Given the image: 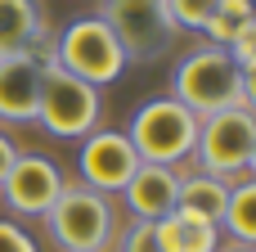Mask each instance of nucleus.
Wrapping results in <instances>:
<instances>
[{
  "mask_svg": "<svg viewBox=\"0 0 256 252\" xmlns=\"http://www.w3.org/2000/svg\"><path fill=\"white\" fill-rule=\"evenodd\" d=\"M225 203H230V180H220V176H212V171H189V176H180L176 212H184V216H194V221H207V225H220Z\"/></svg>",
  "mask_w": 256,
  "mask_h": 252,
  "instance_id": "13",
  "label": "nucleus"
},
{
  "mask_svg": "<svg viewBox=\"0 0 256 252\" xmlns=\"http://www.w3.org/2000/svg\"><path fill=\"white\" fill-rule=\"evenodd\" d=\"M166 5V18H171V27L180 32H202L207 27V18H212V9H216V0H162Z\"/></svg>",
  "mask_w": 256,
  "mask_h": 252,
  "instance_id": "17",
  "label": "nucleus"
},
{
  "mask_svg": "<svg viewBox=\"0 0 256 252\" xmlns=\"http://www.w3.org/2000/svg\"><path fill=\"white\" fill-rule=\"evenodd\" d=\"M220 230L230 234V243H252L256 248V180L252 176L230 185V203H225Z\"/></svg>",
  "mask_w": 256,
  "mask_h": 252,
  "instance_id": "15",
  "label": "nucleus"
},
{
  "mask_svg": "<svg viewBox=\"0 0 256 252\" xmlns=\"http://www.w3.org/2000/svg\"><path fill=\"white\" fill-rule=\"evenodd\" d=\"M50 59H54V41H45L40 50L0 59V122H36L40 77Z\"/></svg>",
  "mask_w": 256,
  "mask_h": 252,
  "instance_id": "10",
  "label": "nucleus"
},
{
  "mask_svg": "<svg viewBox=\"0 0 256 252\" xmlns=\"http://www.w3.org/2000/svg\"><path fill=\"white\" fill-rule=\"evenodd\" d=\"M130 144L140 153V162H158V167H176L184 158H194V140H198V117L176 99V95H162V99H148L135 108L130 117Z\"/></svg>",
  "mask_w": 256,
  "mask_h": 252,
  "instance_id": "3",
  "label": "nucleus"
},
{
  "mask_svg": "<svg viewBox=\"0 0 256 252\" xmlns=\"http://www.w3.org/2000/svg\"><path fill=\"white\" fill-rule=\"evenodd\" d=\"M0 252H36V243H32V234L18 230L14 221H0Z\"/></svg>",
  "mask_w": 256,
  "mask_h": 252,
  "instance_id": "20",
  "label": "nucleus"
},
{
  "mask_svg": "<svg viewBox=\"0 0 256 252\" xmlns=\"http://www.w3.org/2000/svg\"><path fill=\"white\" fill-rule=\"evenodd\" d=\"M248 176L256 180V149H252V158H248Z\"/></svg>",
  "mask_w": 256,
  "mask_h": 252,
  "instance_id": "24",
  "label": "nucleus"
},
{
  "mask_svg": "<svg viewBox=\"0 0 256 252\" xmlns=\"http://www.w3.org/2000/svg\"><path fill=\"white\" fill-rule=\"evenodd\" d=\"M76 167L86 176L81 185H90L99 194H122V185L140 167V153H135L126 131H90L81 153H76Z\"/></svg>",
  "mask_w": 256,
  "mask_h": 252,
  "instance_id": "9",
  "label": "nucleus"
},
{
  "mask_svg": "<svg viewBox=\"0 0 256 252\" xmlns=\"http://www.w3.org/2000/svg\"><path fill=\"white\" fill-rule=\"evenodd\" d=\"M122 198H126L130 221H158V216L176 212L180 171H176V167H158V162H140L135 176L122 185Z\"/></svg>",
  "mask_w": 256,
  "mask_h": 252,
  "instance_id": "11",
  "label": "nucleus"
},
{
  "mask_svg": "<svg viewBox=\"0 0 256 252\" xmlns=\"http://www.w3.org/2000/svg\"><path fill=\"white\" fill-rule=\"evenodd\" d=\"M99 18L108 23V32L122 41L126 59H135V63L158 59L176 36L162 0H99Z\"/></svg>",
  "mask_w": 256,
  "mask_h": 252,
  "instance_id": "7",
  "label": "nucleus"
},
{
  "mask_svg": "<svg viewBox=\"0 0 256 252\" xmlns=\"http://www.w3.org/2000/svg\"><path fill=\"white\" fill-rule=\"evenodd\" d=\"M14 158H18V144H14V140H9V135L0 131V180L9 176V167H14Z\"/></svg>",
  "mask_w": 256,
  "mask_h": 252,
  "instance_id": "21",
  "label": "nucleus"
},
{
  "mask_svg": "<svg viewBox=\"0 0 256 252\" xmlns=\"http://www.w3.org/2000/svg\"><path fill=\"white\" fill-rule=\"evenodd\" d=\"M153 234H158V248L162 252H216L220 248V225H207V221H194L184 212H166L153 221Z\"/></svg>",
  "mask_w": 256,
  "mask_h": 252,
  "instance_id": "14",
  "label": "nucleus"
},
{
  "mask_svg": "<svg viewBox=\"0 0 256 252\" xmlns=\"http://www.w3.org/2000/svg\"><path fill=\"white\" fill-rule=\"evenodd\" d=\"M54 63H58L63 72L90 81V86H108V81L122 77L126 50H122V41L108 32V23H104L99 14H90V18H72V23L54 36Z\"/></svg>",
  "mask_w": 256,
  "mask_h": 252,
  "instance_id": "4",
  "label": "nucleus"
},
{
  "mask_svg": "<svg viewBox=\"0 0 256 252\" xmlns=\"http://www.w3.org/2000/svg\"><path fill=\"white\" fill-rule=\"evenodd\" d=\"M58 252H108L117 234V212L108 194L90 185H63L54 207L40 216Z\"/></svg>",
  "mask_w": 256,
  "mask_h": 252,
  "instance_id": "2",
  "label": "nucleus"
},
{
  "mask_svg": "<svg viewBox=\"0 0 256 252\" xmlns=\"http://www.w3.org/2000/svg\"><path fill=\"white\" fill-rule=\"evenodd\" d=\"M252 149H256V113L252 108L234 104V108L198 117V140H194L198 171H212L220 180H238L248 171Z\"/></svg>",
  "mask_w": 256,
  "mask_h": 252,
  "instance_id": "6",
  "label": "nucleus"
},
{
  "mask_svg": "<svg viewBox=\"0 0 256 252\" xmlns=\"http://www.w3.org/2000/svg\"><path fill=\"white\" fill-rule=\"evenodd\" d=\"M104 104H99V86L63 72L54 59L45 63L40 77V104H36V122L54 135V140H86L99 122Z\"/></svg>",
  "mask_w": 256,
  "mask_h": 252,
  "instance_id": "5",
  "label": "nucleus"
},
{
  "mask_svg": "<svg viewBox=\"0 0 256 252\" xmlns=\"http://www.w3.org/2000/svg\"><path fill=\"white\" fill-rule=\"evenodd\" d=\"M50 36L40 0H0V59L4 54H27L40 50Z\"/></svg>",
  "mask_w": 256,
  "mask_h": 252,
  "instance_id": "12",
  "label": "nucleus"
},
{
  "mask_svg": "<svg viewBox=\"0 0 256 252\" xmlns=\"http://www.w3.org/2000/svg\"><path fill=\"white\" fill-rule=\"evenodd\" d=\"M225 50H230V59L238 63V72L256 68V14L248 18V23H243V32H238V36H234V41H230Z\"/></svg>",
  "mask_w": 256,
  "mask_h": 252,
  "instance_id": "19",
  "label": "nucleus"
},
{
  "mask_svg": "<svg viewBox=\"0 0 256 252\" xmlns=\"http://www.w3.org/2000/svg\"><path fill=\"white\" fill-rule=\"evenodd\" d=\"M171 95L194 117H207V113H220V108L243 104V72H238V63L230 59L225 45H202V50H189L176 63Z\"/></svg>",
  "mask_w": 256,
  "mask_h": 252,
  "instance_id": "1",
  "label": "nucleus"
},
{
  "mask_svg": "<svg viewBox=\"0 0 256 252\" xmlns=\"http://www.w3.org/2000/svg\"><path fill=\"white\" fill-rule=\"evenodd\" d=\"M63 171L58 162L40 158V153H18L9 176L0 180V194H4V207L18 212V216H45L54 207V198L63 194Z\"/></svg>",
  "mask_w": 256,
  "mask_h": 252,
  "instance_id": "8",
  "label": "nucleus"
},
{
  "mask_svg": "<svg viewBox=\"0 0 256 252\" xmlns=\"http://www.w3.org/2000/svg\"><path fill=\"white\" fill-rule=\"evenodd\" d=\"M243 108H252V113H256V68L243 72Z\"/></svg>",
  "mask_w": 256,
  "mask_h": 252,
  "instance_id": "22",
  "label": "nucleus"
},
{
  "mask_svg": "<svg viewBox=\"0 0 256 252\" xmlns=\"http://www.w3.org/2000/svg\"><path fill=\"white\" fill-rule=\"evenodd\" d=\"M112 252H162L158 234H153V221H126V230L112 234Z\"/></svg>",
  "mask_w": 256,
  "mask_h": 252,
  "instance_id": "18",
  "label": "nucleus"
},
{
  "mask_svg": "<svg viewBox=\"0 0 256 252\" xmlns=\"http://www.w3.org/2000/svg\"><path fill=\"white\" fill-rule=\"evenodd\" d=\"M216 252H256L252 243H225V248H216Z\"/></svg>",
  "mask_w": 256,
  "mask_h": 252,
  "instance_id": "23",
  "label": "nucleus"
},
{
  "mask_svg": "<svg viewBox=\"0 0 256 252\" xmlns=\"http://www.w3.org/2000/svg\"><path fill=\"white\" fill-rule=\"evenodd\" d=\"M252 14H256V0H216L212 18H207V27H202L207 45H230V41L243 32V23H248Z\"/></svg>",
  "mask_w": 256,
  "mask_h": 252,
  "instance_id": "16",
  "label": "nucleus"
}]
</instances>
